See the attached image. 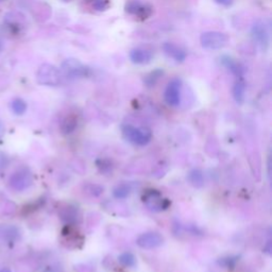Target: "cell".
<instances>
[{
  "label": "cell",
  "mask_w": 272,
  "mask_h": 272,
  "mask_svg": "<svg viewBox=\"0 0 272 272\" xmlns=\"http://www.w3.org/2000/svg\"><path fill=\"white\" fill-rule=\"evenodd\" d=\"M123 135L128 142L136 146H146L152 140V132L146 127L125 125L123 127Z\"/></svg>",
  "instance_id": "obj_1"
},
{
  "label": "cell",
  "mask_w": 272,
  "mask_h": 272,
  "mask_svg": "<svg viewBox=\"0 0 272 272\" xmlns=\"http://www.w3.org/2000/svg\"><path fill=\"white\" fill-rule=\"evenodd\" d=\"M63 76L61 70L52 64L45 63L40 66L36 73L38 84L45 86H58L62 83Z\"/></svg>",
  "instance_id": "obj_2"
},
{
  "label": "cell",
  "mask_w": 272,
  "mask_h": 272,
  "mask_svg": "<svg viewBox=\"0 0 272 272\" xmlns=\"http://www.w3.org/2000/svg\"><path fill=\"white\" fill-rule=\"evenodd\" d=\"M62 76L69 80L79 79V78L87 77L91 73V69L87 66L83 65L77 59H66L63 61L60 67Z\"/></svg>",
  "instance_id": "obj_3"
},
{
  "label": "cell",
  "mask_w": 272,
  "mask_h": 272,
  "mask_svg": "<svg viewBox=\"0 0 272 272\" xmlns=\"http://www.w3.org/2000/svg\"><path fill=\"white\" fill-rule=\"evenodd\" d=\"M201 46L207 50H219L225 47L229 43V36L223 32L208 31L200 36Z\"/></svg>",
  "instance_id": "obj_4"
},
{
  "label": "cell",
  "mask_w": 272,
  "mask_h": 272,
  "mask_svg": "<svg viewBox=\"0 0 272 272\" xmlns=\"http://www.w3.org/2000/svg\"><path fill=\"white\" fill-rule=\"evenodd\" d=\"M33 183V176L30 169L26 167L19 168L11 175L9 179L10 187L15 192H24L28 190Z\"/></svg>",
  "instance_id": "obj_5"
},
{
  "label": "cell",
  "mask_w": 272,
  "mask_h": 272,
  "mask_svg": "<svg viewBox=\"0 0 272 272\" xmlns=\"http://www.w3.org/2000/svg\"><path fill=\"white\" fill-rule=\"evenodd\" d=\"M143 201L146 207L152 212H162L167 209L170 205V201L162 196L159 191L150 190L143 196Z\"/></svg>",
  "instance_id": "obj_6"
},
{
  "label": "cell",
  "mask_w": 272,
  "mask_h": 272,
  "mask_svg": "<svg viewBox=\"0 0 272 272\" xmlns=\"http://www.w3.org/2000/svg\"><path fill=\"white\" fill-rule=\"evenodd\" d=\"M181 92H182V81L179 78H174L165 88L164 99L165 102L169 107L176 108L181 102Z\"/></svg>",
  "instance_id": "obj_7"
},
{
  "label": "cell",
  "mask_w": 272,
  "mask_h": 272,
  "mask_svg": "<svg viewBox=\"0 0 272 272\" xmlns=\"http://www.w3.org/2000/svg\"><path fill=\"white\" fill-rule=\"evenodd\" d=\"M21 238V231L14 224H0V245L12 246Z\"/></svg>",
  "instance_id": "obj_8"
},
{
  "label": "cell",
  "mask_w": 272,
  "mask_h": 272,
  "mask_svg": "<svg viewBox=\"0 0 272 272\" xmlns=\"http://www.w3.org/2000/svg\"><path fill=\"white\" fill-rule=\"evenodd\" d=\"M164 243V237L158 232L143 233L136 238V245L142 249H155Z\"/></svg>",
  "instance_id": "obj_9"
},
{
  "label": "cell",
  "mask_w": 272,
  "mask_h": 272,
  "mask_svg": "<svg viewBox=\"0 0 272 272\" xmlns=\"http://www.w3.org/2000/svg\"><path fill=\"white\" fill-rule=\"evenodd\" d=\"M251 35L254 42H256L259 48L266 51L269 47V33L263 23L257 21L251 28Z\"/></svg>",
  "instance_id": "obj_10"
},
{
  "label": "cell",
  "mask_w": 272,
  "mask_h": 272,
  "mask_svg": "<svg viewBox=\"0 0 272 272\" xmlns=\"http://www.w3.org/2000/svg\"><path fill=\"white\" fill-rule=\"evenodd\" d=\"M126 11L129 14L136 16L142 20L149 18L152 15V8L148 4H144L138 1H131L126 5Z\"/></svg>",
  "instance_id": "obj_11"
},
{
  "label": "cell",
  "mask_w": 272,
  "mask_h": 272,
  "mask_svg": "<svg viewBox=\"0 0 272 272\" xmlns=\"http://www.w3.org/2000/svg\"><path fill=\"white\" fill-rule=\"evenodd\" d=\"M130 60L133 64L147 65L153 60V53L151 50L146 48H134L130 51Z\"/></svg>",
  "instance_id": "obj_12"
},
{
  "label": "cell",
  "mask_w": 272,
  "mask_h": 272,
  "mask_svg": "<svg viewBox=\"0 0 272 272\" xmlns=\"http://www.w3.org/2000/svg\"><path fill=\"white\" fill-rule=\"evenodd\" d=\"M163 50H164L165 54L167 55L168 58L173 59L174 61H176V63L184 62L185 59H186L185 50L182 49L179 46H176V44L165 43L163 45Z\"/></svg>",
  "instance_id": "obj_13"
},
{
  "label": "cell",
  "mask_w": 272,
  "mask_h": 272,
  "mask_svg": "<svg viewBox=\"0 0 272 272\" xmlns=\"http://www.w3.org/2000/svg\"><path fill=\"white\" fill-rule=\"evenodd\" d=\"M59 216L60 218L62 219L63 223L67 224V225H73L77 224L78 219L80 218L78 208H75L73 205H67V207L61 208L59 212Z\"/></svg>",
  "instance_id": "obj_14"
},
{
  "label": "cell",
  "mask_w": 272,
  "mask_h": 272,
  "mask_svg": "<svg viewBox=\"0 0 272 272\" xmlns=\"http://www.w3.org/2000/svg\"><path fill=\"white\" fill-rule=\"evenodd\" d=\"M221 63L225 68L229 69L233 75H235L237 78H242L243 75V68L240 64H238L236 61L229 57V55H224L221 58Z\"/></svg>",
  "instance_id": "obj_15"
},
{
  "label": "cell",
  "mask_w": 272,
  "mask_h": 272,
  "mask_svg": "<svg viewBox=\"0 0 272 272\" xmlns=\"http://www.w3.org/2000/svg\"><path fill=\"white\" fill-rule=\"evenodd\" d=\"M233 98H234L237 103L241 104L245 101L246 97V82L243 81L242 78H238L237 81L235 82L234 86H233Z\"/></svg>",
  "instance_id": "obj_16"
},
{
  "label": "cell",
  "mask_w": 272,
  "mask_h": 272,
  "mask_svg": "<svg viewBox=\"0 0 272 272\" xmlns=\"http://www.w3.org/2000/svg\"><path fill=\"white\" fill-rule=\"evenodd\" d=\"M131 192H132L131 185L127 184V183H121V184H118L113 190V196L117 200H124L129 197Z\"/></svg>",
  "instance_id": "obj_17"
},
{
  "label": "cell",
  "mask_w": 272,
  "mask_h": 272,
  "mask_svg": "<svg viewBox=\"0 0 272 272\" xmlns=\"http://www.w3.org/2000/svg\"><path fill=\"white\" fill-rule=\"evenodd\" d=\"M77 126H78V119L76 116L69 115L63 120L62 126H61V130H62L64 134H70V133H73L76 130Z\"/></svg>",
  "instance_id": "obj_18"
},
{
  "label": "cell",
  "mask_w": 272,
  "mask_h": 272,
  "mask_svg": "<svg viewBox=\"0 0 272 272\" xmlns=\"http://www.w3.org/2000/svg\"><path fill=\"white\" fill-rule=\"evenodd\" d=\"M27 108L28 105L26 101L21 98H15L12 100V102H11V110H12V112L17 116L24 115L26 113Z\"/></svg>",
  "instance_id": "obj_19"
},
{
  "label": "cell",
  "mask_w": 272,
  "mask_h": 272,
  "mask_svg": "<svg viewBox=\"0 0 272 272\" xmlns=\"http://www.w3.org/2000/svg\"><path fill=\"white\" fill-rule=\"evenodd\" d=\"M187 180L190 181L191 184L195 187H201L204 183V177L201 170L193 169L187 176Z\"/></svg>",
  "instance_id": "obj_20"
},
{
  "label": "cell",
  "mask_w": 272,
  "mask_h": 272,
  "mask_svg": "<svg viewBox=\"0 0 272 272\" xmlns=\"http://www.w3.org/2000/svg\"><path fill=\"white\" fill-rule=\"evenodd\" d=\"M119 263L126 268H134L136 266V257L131 252H124L118 256Z\"/></svg>",
  "instance_id": "obj_21"
},
{
  "label": "cell",
  "mask_w": 272,
  "mask_h": 272,
  "mask_svg": "<svg viewBox=\"0 0 272 272\" xmlns=\"http://www.w3.org/2000/svg\"><path fill=\"white\" fill-rule=\"evenodd\" d=\"M163 74H164V71L162 69H155L145 77V79H144V83H145L148 87H152L157 84L158 81L160 80V78L163 76Z\"/></svg>",
  "instance_id": "obj_22"
},
{
  "label": "cell",
  "mask_w": 272,
  "mask_h": 272,
  "mask_svg": "<svg viewBox=\"0 0 272 272\" xmlns=\"http://www.w3.org/2000/svg\"><path fill=\"white\" fill-rule=\"evenodd\" d=\"M86 3H88L95 11L98 12H104L110 8L109 0H84Z\"/></svg>",
  "instance_id": "obj_23"
},
{
  "label": "cell",
  "mask_w": 272,
  "mask_h": 272,
  "mask_svg": "<svg viewBox=\"0 0 272 272\" xmlns=\"http://www.w3.org/2000/svg\"><path fill=\"white\" fill-rule=\"evenodd\" d=\"M238 262V256H226L218 260V264L226 269H232L235 267L236 263Z\"/></svg>",
  "instance_id": "obj_24"
},
{
  "label": "cell",
  "mask_w": 272,
  "mask_h": 272,
  "mask_svg": "<svg viewBox=\"0 0 272 272\" xmlns=\"http://www.w3.org/2000/svg\"><path fill=\"white\" fill-rule=\"evenodd\" d=\"M9 162L10 160H9L8 155L0 151V171L8 167Z\"/></svg>",
  "instance_id": "obj_25"
},
{
  "label": "cell",
  "mask_w": 272,
  "mask_h": 272,
  "mask_svg": "<svg viewBox=\"0 0 272 272\" xmlns=\"http://www.w3.org/2000/svg\"><path fill=\"white\" fill-rule=\"evenodd\" d=\"M214 1L219 5H223L224 8H230L234 3V0H214Z\"/></svg>",
  "instance_id": "obj_26"
},
{
  "label": "cell",
  "mask_w": 272,
  "mask_h": 272,
  "mask_svg": "<svg viewBox=\"0 0 272 272\" xmlns=\"http://www.w3.org/2000/svg\"><path fill=\"white\" fill-rule=\"evenodd\" d=\"M4 133H5V129H4V126L2 124V121L0 120V141H2V138L4 136Z\"/></svg>",
  "instance_id": "obj_27"
},
{
  "label": "cell",
  "mask_w": 272,
  "mask_h": 272,
  "mask_svg": "<svg viewBox=\"0 0 272 272\" xmlns=\"http://www.w3.org/2000/svg\"><path fill=\"white\" fill-rule=\"evenodd\" d=\"M0 272H12L9 267H5V266H0Z\"/></svg>",
  "instance_id": "obj_28"
},
{
  "label": "cell",
  "mask_w": 272,
  "mask_h": 272,
  "mask_svg": "<svg viewBox=\"0 0 272 272\" xmlns=\"http://www.w3.org/2000/svg\"><path fill=\"white\" fill-rule=\"evenodd\" d=\"M63 1H65V2H69V1H71V0H63Z\"/></svg>",
  "instance_id": "obj_29"
},
{
  "label": "cell",
  "mask_w": 272,
  "mask_h": 272,
  "mask_svg": "<svg viewBox=\"0 0 272 272\" xmlns=\"http://www.w3.org/2000/svg\"><path fill=\"white\" fill-rule=\"evenodd\" d=\"M0 50H1V43H0Z\"/></svg>",
  "instance_id": "obj_30"
},
{
  "label": "cell",
  "mask_w": 272,
  "mask_h": 272,
  "mask_svg": "<svg viewBox=\"0 0 272 272\" xmlns=\"http://www.w3.org/2000/svg\"><path fill=\"white\" fill-rule=\"evenodd\" d=\"M47 272H55V271H47Z\"/></svg>",
  "instance_id": "obj_31"
},
{
  "label": "cell",
  "mask_w": 272,
  "mask_h": 272,
  "mask_svg": "<svg viewBox=\"0 0 272 272\" xmlns=\"http://www.w3.org/2000/svg\"><path fill=\"white\" fill-rule=\"evenodd\" d=\"M0 1H5V0H0Z\"/></svg>",
  "instance_id": "obj_32"
}]
</instances>
